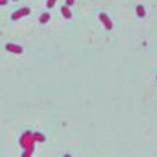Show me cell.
Wrapping results in <instances>:
<instances>
[{
	"label": "cell",
	"mask_w": 157,
	"mask_h": 157,
	"mask_svg": "<svg viewBox=\"0 0 157 157\" xmlns=\"http://www.w3.org/2000/svg\"><path fill=\"white\" fill-rule=\"evenodd\" d=\"M56 2H57V0H47V8L48 9H51V8H53L55 6V4H56Z\"/></svg>",
	"instance_id": "cell-9"
},
{
	"label": "cell",
	"mask_w": 157,
	"mask_h": 157,
	"mask_svg": "<svg viewBox=\"0 0 157 157\" xmlns=\"http://www.w3.org/2000/svg\"><path fill=\"white\" fill-rule=\"evenodd\" d=\"M136 15L139 17H145L146 16V10H145V8L142 5H137L136 6Z\"/></svg>",
	"instance_id": "cell-6"
},
{
	"label": "cell",
	"mask_w": 157,
	"mask_h": 157,
	"mask_svg": "<svg viewBox=\"0 0 157 157\" xmlns=\"http://www.w3.org/2000/svg\"><path fill=\"white\" fill-rule=\"evenodd\" d=\"M50 19H51V15H50L48 13H44V14L40 16V22H41V24H46V22L50 21Z\"/></svg>",
	"instance_id": "cell-8"
},
{
	"label": "cell",
	"mask_w": 157,
	"mask_h": 157,
	"mask_svg": "<svg viewBox=\"0 0 157 157\" xmlns=\"http://www.w3.org/2000/svg\"><path fill=\"white\" fill-rule=\"evenodd\" d=\"M156 79H157V77H156Z\"/></svg>",
	"instance_id": "cell-14"
},
{
	"label": "cell",
	"mask_w": 157,
	"mask_h": 157,
	"mask_svg": "<svg viewBox=\"0 0 157 157\" xmlns=\"http://www.w3.org/2000/svg\"><path fill=\"white\" fill-rule=\"evenodd\" d=\"M99 20L101 21V24L104 25V27L106 30H111L113 29V22H111V20L109 19V16L105 13H100L99 14Z\"/></svg>",
	"instance_id": "cell-3"
},
{
	"label": "cell",
	"mask_w": 157,
	"mask_h": 157,
	"mask_svg": "<svg viewBox=\"0 0 157 157\" xmlns=\"http://www.w3.org/2000/svg\"><path fill=\"white\" fill-rule=\"evenodd\" d=\"M64 157H71V155H66V156H64Z\"/></svg>",
	"instance_id": "cell-12"
},
{
	"label": "cell",
	"mask_w": 157,
	"mask_h": 157,
	"mask_svg": "<svg viewBox=\"0 0 157 157\" xmlns=\"http://www.w3.org/2000/svg\"><path fill=\"white\" fill-rule=\"evenodd\" d=\"M8 4V0H0V5H6Z\"/></svg>",
	"instance_id": "cell-11"
},
{
	"label": "cell",
	"mask_w": 157,
	"mask_h": 157,
	"mask_svg": "<svg viewBox=\"0 0 157 157\" xmlns=\"http://www.w3.org/2000/svg\"><path fill=\"white\" fill-rule=\"evenodd\" d=\"M14 2H17V0H14Z\"/></svg>",
	"instance_id": "cell-13"
},
{
	"label": "cell",
	"mask_w": 157,
	"mask_h": 157,
	"mask_svg": "<svg viewBox=\"0 0 157 157\" xmlns=\"http://www.w3.org/2000/svg\"><path fill=\"white\" fill-rule=\"evenodd\" d=\"M5 50L8 52H11V53H16V55H21L24 52V48L19 45H15V44H6L5 45Z\"/></svg>",
	"instance_id": "cell-4"
},
{
	"label": "cell",
	"mask_w": 157,
	"mask_h": 157,
	"mask_svg": "<svg viewBox=\"0 0 157 157\" xmlns=\"http://www.w3.org/2000/svg\"><path fill=\"white\" fill-rule=\"evenodd\" d=\"M61 14H62V16H63L64 19H67V20L72 17V11L69 10L68 6H62V8H61Z\"/></svg>",
	"instance_id": "cell-5"
},
{
	"label": "cell",
	"mask_w": 157,
	"mask_h": 157,
	"mask_svg": "<svg viewBox=\"0 0 157 157\" xmlns=\"http://www.w3.org/2000/svg\"><path fill=\"white\" fill-rule=\"evenodd\" d=\"M74 2H75V0H66V4H67L68 6H72V5L74 4Z\"/></svg>",
	"instance_id": "cell-10"
},
{
	"label": "cell",
	"mask_w": 157,
	"mask_h": 157,
	"mask_svg": "<svg viewBox=\"0 0 157 157\" xmlns=\"http://www.w3.org/2000/svg\"><path fill=\"white\" fill-rule=\"evenodd\" d=\"M30 8H22V9H19V10H16V11H14L13 14H11V20H19V19H21V17H24V16H27L29 14H30Z\"/></svg>",
	"instance_id": "cell-2"
},
{
	"label": "cell",
	"mask_w": 157,
	"mask_h": 157,
	"mask_svg": "<svg viewBox=\"0 0 157 157\" xmlns=\"http://www.w3.org/2000/svg\"><path fill=\"white\" fill-rule=\"evenodd\" d=\"M35 139L31 131H25L20 137V145L24 148V153L21 157H31L35 148Z\"/></svg>",
	"instance_id": "cell-1"
},
{
	"label": "cell",
	"mask_w": 157,
	"mask_h": 157,
	"mask_svg": "<svg viewBox=\"0 0 157 157\" xmlns=\"http://www.w3.org/2000/svg\"><path fill=\"white\" fill-rule=\"evenodd\" d=\"M33 139H35V141H37V142H44V141L46 140V137H45L41 132H33Z\"/></svg>",
	"instance_id": "cell-7"
}]
</instances>
